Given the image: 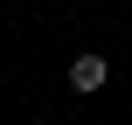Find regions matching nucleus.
<instances>
[{"instance_id": "1", "label": "nucleus", "mask_w": 132, "mask_h": 125, "mask_svg": "<svg viewBox=\"0 0 132 125\" xmlns=\"http://www.w3.org/2000/svg\"><path fill=\"white\" fill-rule=\"evenodd\" d=\"M104 84H111V63L104 56H77L70 63V90H104Z\"/></svg>"}]
</instances>
